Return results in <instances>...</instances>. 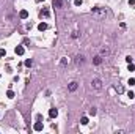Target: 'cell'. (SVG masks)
<instances>
[{
	"mask_svg": "<svg viewBox=\"0 0 135 134\" xmlns=\"http://www.w3.org/2000/svg\"><path fill=\"white\" fill-rule=\"evenodd\" d=\"M129 5H130V6H134V5H135V0H129Z\"/></svg>",
	"mask_w": 135,
	"mask_h": 134,
	"instance_id": "4316f807",
	"label": "cell"
},
{
	"mask_svg": "<svg viewBox=\"0 0 135 134\" xmlns=\"http://www.w3.org/2000/svg\"><path fill=\"white\" fill-rule=\"evenodd\" d=\"M91 14H93L98 21H102L105 16H107V11H105V8H99V6H96V8H91Z\"/></svg>",
	"mask_w": 135,
	"mask_h": 134,
	"instance_id": "6da1fadb",
	"label": "cell"
},
{
	"mask_svg": "<svg viewBox=\"0 0 135 134\" xmlns=\"http://www.w3.org/2000/svg\"><path fill=\"white\" fill-rule=\"evenodd\" d=\"M38 28H39V30H47V28H49V25H47L46 22H41V24H39V25H38Z\"/></svg>",
	"mask_w": 135,
	"mask_h": 134,
	"instance_id": "4fadbf2b",
	"label": "cell"
},
{
	"mask_svg": "<svg viewBox=\"0 0 135 134\" xmlns=\"http://www.w3.org/2000/svg\"><path fill=\"white\" fill-rule=\"evenodd\" d=\"M93 63L94 65H101V63H102V55H96L93 58Z\"/></svg>",
	"mask_w": 135,
	"mask_h": 134,
	"instance_id": "ba28073f",
	"label": "cell"
},
{
	"mask_svg": "<svg viewBox=\"0 0 135 134\" xmlns=\"http://www.w3.org/2000/svg\"><path fill=\"white\" fill-rule=\"evenodd\" d=\"M68 62H69V60H68L66 57H64V58H61V65H63V66H66V65H68Z\"/></svg>",
	"mask_w": 135,
	"mask_h": 134,
	"instance_id": "d6986e66",
	"label": "cell"
},
{
	"mask_svg": "<svg viewBox=\"0 0 135 134\" xmlns=\"http://www.w3.org/2000/svg\"><path fill=\"white\" fill-rule=\"evenodd\" d=\"M127 96H129V98L132 99V98H134V96H135V93H134V92H129V93H127Z\"/></svg>",
	"mask_w": 135,
	"mask_h": 134,
	"instance_id": "603a6c76",
	"label": "cell"
},
{
	"mask_svg": "<svg viewBox=\"0 0 135 134\" xmlns=\"http://www.w3.org/2000/svg\"><path fill=\"white\" fill-rule=\"evenodd\" d=\"M57 115H58V110L55 107H52L49 110V117H50V118H57Z\"/></svg>",
	"mask_w": 135,
	"mask_h": 134,
	"instance_id": "5b68a950",
	"label": "cell"
},
{
	"mask_svg": "<svg viewBox=\"0 0 135 134\" xmlns=\"http://www.w3.org/2000/svg\"><path fill=\"white\" fill-rule=\"evenodd\" d=\"M74 5H75V6H80V5H82V0H74Z\"/></svg>",
	"mask_w": 135,
	"mask_h": 134,
	"instance_id": "ffe728a7",
	"label": "cell"
},
{
	"mask_svg": "<svg viewBox=\"0 0 135 134\" xmlns=\"http://www.w3.org/2000/svg\"><path fill=\"white\" fill-rule=\"evenodd\" d=\"M83 63H85V57L83 55H77L75 57V65H77V66H80V65H83Z\"/></svg>",
	"mask_w": 135,
	"mask_h": 134,
	"instance_id": "3957f363",
	"label": "cell"
},
{
	"mask_svg": "<svg viewBox=\"0 0 135 134\" xmlns=\"http://www.w3.org/2000/svg\"><path fill=\"white\" fill-rule=\"evenodd\" d=\"M49 14H50V13H49L47 8H42V10L39 11V16H41V17H49Z\"/></svg>",
	"mask_w": 135,
	"mask_h": 134,
	"instance_id": "52a82bcc",
	"label": "cell"
},
{
	"mask_svg": "<svg viewBox=\"0 0 135 134\" xmlns=\"http://www.w3.org/2000/svg\"><path fill=\"white\" fill-rule=\"evenodd\" d=\"M6 96H8V98H14V92H13V90H8V92H6Z\"/></svg>",
	"mask_w": 135,
	"mask_h": 134,
	"instance_id": "2e32d148",
	"label": "cell"
},
{
	"mask_svg": "<svg viewBox=\"0 0 135 134\" xmlns=\"http://www.w3.org/2000/svg\"><path fill=\"white\" fill-rule=\"evenodd\" d=\"M90 115H91V117H94V115H96V114H98V109H96V107H91V109H90Z\"/></svg>",
	"mask_w": 135,
	"mask_h": 134,
	"instance_id": "5bb4252c",
	"label": "cell"
},
{
	"mask_svg": "<svg viewBox=\"0 0 135 134\" xmlns=\"http://www.w3.org/2000/svg\"><path fill=\"white\" fill-rule=\"evenodd\" d=\"M127 69H129V71H135V65L132 62L129 63V65H127Z\"/></svg>",
	"mask_w": 135,
	"mask_h": 134,
	"instance_id": "9a60e30c",
	"label": "cell"
},
{
	"mask_svg": "<svg viewBox=\"0 0 135 134\" xmlns=\"http://www.w3.org/2000/svg\"><path fill=\"white\" fill-rule=\"evenodd\" d=\"M91 87L94 88V90H102V81H101V79L99 77H94L93 81H91Z\"/></svg>",
	"mask_w": 135,
	"mask_h": 134,
	"instance_id": "7a4b0ae2",
	"label": "cell"
},
{
	"mask_svg": "<svg viewBox=\"0 0 135 134\" xmlns=\"http://www.w3.org/2000/svg\"><path fill=\"white\" fill-rule=\"evenodd\" d=\"M33 129L35 131H42V123L41 122H36V123L33 125Z\"/></svg>",
	"mask_w": 135,
	"mask_h": 134,
	"instance_id": "9c48e42d",
	"label": "cell"
},
{
	"mask_svg": "<svg viewBox=\"0 0 135 134\" xmlns=\"http://www.w3.org/2000/svg\"><path fill=\"white\" fill-rule=\"evenodd\" d=\"M38 2H44V0H38Z\"/></svg>",
	"mask_w": 135,
	"mask_h": 134,
	"instance_id": "83f0119b",
	"label": "cell"
},
{
	"mask_svg": "<svg viewBox=\"0 0 135 134\" xmlns=\"http://www.w3.org/2000/svg\"><path fill=\"white\" fill-rule=\"evenodd\" d=\"M0 57H5V49H0Z\"/></svg>",
	"mask_w": 135,
	"mask_h": 134,
	"instance_id": "cb8c5ba5",
	"label": "cell"
},
{
	"mask_svg": "<svg viewBox=\"0 0 135 134\" xmlns=\"http://www.w3.org/2000/svg\"><path fill=\"white\" fill-rule=\"evenodd\" d=\"M31 65H33V60H31V58H27L25 60V66H31Z\"/></svg>",
	"mask_w": 135,
	"mask_h": 134,
	"instance_id": "ac0fdd59",
	"label": "cell"
},
{
	"mask_svg": "<svg viewBox=\"0 0 135 134\" xmlns=\"http://www.w3.org/2000/svg\"><path fill=\"white\" fill-rule=\"evenodd\" d=\"M19 17H21V19H27V17H28V11H27V10H22L21 13H19Z\"/></svg>",
	"mask_w": 135,
	"mask_h": 134,
	"instance_id": "8fae6325",
	"label": "cell"
},
{
	"mask_svg": "<svg viewBox=\"0 0 135 134\" xmlns=\"http://www.w3.org/2000/svg\"><path fill=\"white\" fill-rule=\"evenodd\" d=\"M53 6H55V8H61L63 6V0H53Z\"/></svg>",
	"mask_w": 135,
	"mask_h": 134,
	"instance_id": "7c38bea8",
	"label": "cell"
},
{
	"mask_svg": "<svg viewBox=\"0 0 135 134\" xmlns=\"http://www.w3.org/2000/svg\"><path fill=\"white\" fill-rule=\"evenodd\" d=\"M127 84H129V85H135V79H134V77H130V79H129V82H127Z\"/></svg>",
	"mask_w": 135,
	"mask_h": 134,
	"instance_id": "44dd1931",
	"label": "cell"
},
{
	"mask_svg": "<svg viewBox=\"0 0 135 134\" xmlns=\"http://www.w3.org/2000/svg\"><path fill=\"white\" fill-rule=\"evenodd\" d=\"M77 82H71L69 84V85H68V90H69V92H75V90H77Z\"/></svg>",
	"mask_w": 135,
	"mask_h": 134,
	"instance_id": "8992f818",
	"label": "cell"
},
{
	"mask_svg": "<svg viewBox=\"0 0 135 134\" xmlns=\"http://www.w3.org/2000/svg\"><path fill=\"white\" fill-rule=\"evenodd\" d=\"M14 52L17 54V55H24V52H25V51H24V47H22V46H17L14 49Z\"/></svg>",
	"mask_w": 135,
	"mask_h": 134,
	"instance_id": "30bf717a",
	"label": "cell"
},
{
	"mask_svg": "<svg viewBox=\"0 0 135 134\" xmlns=\"http://www.w3.org/2000/svg\"><path fill=\"white\" fill-rule=\"evenodd\" d=\"M116 90H118V93H123V92H124V88H123V87H118Z\"/></svg>",
	"mask_w": 135,
	"mask_h": 134,
	"instance_id": "d4e9b609",
	"label": "cell"
},
{
	"mask_svg": "<svg viewBox=\"0 0 135 134\" xmlns=\"http://www.w3.org/2000/svg\"><path fill=\"white\" fill-rule=\"evenodd\" d=\"M101 55H102V57H109L110 55V49L107 46H104L102 49H101Z\"/></svg>",
	"mask_w": 135,
	"mask_h": 134,
	"instance_id": "277c9868",
	"label": "cell"
},
{
	"mask_svg": "<svg viewBox=\"0 0 135 134\" xmlns=\"http://www.w3.org/2000/svg\"><path fill=\"white\" fill-rule=\"evenodd\" d=\"M80 123H82V125H88V117H82Z\"/></svg>",
	"mask_w": 135,
	"mask_h": 134,
	"instance_id": "e0dca14e",
	"label": "cell"
},
{
	"mask_svg": "<svg viewBox=\"0 0 135 134\" xmlns=\"http://www.w3.org/2000/svg\"><path fill=\"white\" fill-rule=\"evenodd\" d=\"M79 36V32H72V38H77Z\"/></svg>",
	"mask_w": 135,
	"mask_h": 134,
	"instance_id": "484cf974",
	"label": "cell"
},
{
	"mask_svg": "<svg viewBox=\"0 0 135 134\" xmlns=\"http://www.w3.org/2000/svg\"><path fill=\"white\" fill-rule=\"evenodd\" d=\"M132 60H134V58H132V57H130V55H127V57H126V62H127V63H130V62H132Z\"/></svg>",
	"mask_w": 135,
	"mask_h": 134,
	"instance_id": "7402d4cb",
	"label": "cell"
}]
</instances>
